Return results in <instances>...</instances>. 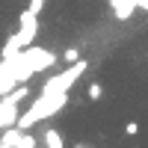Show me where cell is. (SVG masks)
I'll return each instance as SVG.
<instances>
[{"label": "cell", "instance_id": "cell-1", "mask_svg": "<svg viewBox=\"0 0 148 148\" xmlns=\"http://www.w3.org/2000/svg\"><path fill=\"white\" fill-rule=\"evenodd\" d=\"M56 62V53H51L47 47H24V51L18 56H12V71H15V83L24 86V83H30L36 74H42L47 71Z\"/></svg>", "mask_w": 148, "mask_h": 148}, {"label": "cell", "instance_id": "cell-2", "mask_svg": "<svg viewBox=\"0 0 148 148\" xmlns=\"http://www.w3.org/2000/svg\"><path fill=\"white\" fill-rule=\"evenodd\" d=\"M30 95V89H27V83L24 86H15L12 92H6L3 98H0V130H9V127H15L18 125V107H21V101Z\"/></svg>", "mask_w": 148, "mask_h": 148}, {"label": "cell", "instance_id": "cell-3", "mask_svg": "<svg viewBox=\"0 0 148 148\" xmlns=\"http://www.w3.org/2000/svg\"><path fill=\"white\" fill-rule=\"evenodd\" d=\"M36 33H39V15L30 9H24L21 12V18H18V39L24 47H30L36 42Z\"/></svg>", "mask_w": 148, "mask_h": 148}, {"label": "cell", "instance_id": "cell-4", "mask_svg": "<svg viewBox=\"0 0 148 148\" xmlns=\"http://www.w3.org/2000/svg\"><path fill=\"white\" fill-rule=\"evenodd\" d=\"M21 51H24V45L18 39V33H12L9 39H6V45H3V51H0V59H12V56H18Z\"/></svg>", "mask_w": 148, "mask_h": 148}, {"label": "cell", "instance_id": "cell-5", "mask_svg": "<svg viewBox=\"0 0 148 148\" xmlns=\"http://www.w3.org/2000/svg\"><path fill=\"white\" fill-rule=\"evenodd\" d=\"M45 148H65V142H62V136H59V130H45Z\"/></svg>", "mask_w": 148, "mask_h": 148}, {"label": "cell", "instance_id": "cell-6", "mask_svg": "<svg viewBox=\"0 0 148 148\" xmlns=\"http://www.w3.org/2000/svg\"><path fill=\"white\" fill-rule=\"evenodd\" d=\"M86 95H89V101H101V95H104L101 83H92V86H89V92H86Z\"/></svg>", "mask_w": 148, "mask_h": 148}, {"label": "cell", "instance_id": "cell-7", "mask_svg": "<svg viewBox=\"0 0 148 148\" xmlns=\"http://www.w3.org/2000/svg\"><path fill=\"white\" fill-rule=\"evenodd\" d=\"M77 59H80V53H77V47H68V51H65V62L71 65V62H77Z\"/></svg>", "mask_w": 148, "mask_h": 148}, {"label": "cell", "instance_id": "cell-8", "mask_svg": "<svg viewBox=\"0 0 148 148\" xmlns=\"http://www.w3.org/2000/svg\"><path fill=\"white\" fill-rule=\"evenodd\" d=\"M30 12H36V15H42V9H45V0H30Z\"/></svg>", "mask_w": 148, "mask_h": 148}, {"label": "cell", "instance_id": "cell-9", "mask_svg": "<svg viewBox=\"0 0 148 148\" xmlns=\"http://www.w3.org/2000/svg\"><path fill=\"white\" fill-rule=\"evenodd\" d=\"M125 133H127V136H136V133H139V125H136V121H127V125H125Z\"/></svg>", "mask_w": 148, "mask_h": 148}, {"label": "cell", "instance_id": "cell-10", "mask_svg": "<svg viewBox=\"0 0 148 148\" xmlns=\"http://www.w3.org/2000/svg\"><path fill=\"white\" fill-rule=\"evenodd\" d=\"M74 148H86V145H74Z\"/></svg>", "mask_w": 148, "mask_h": 148}]
</instances>
